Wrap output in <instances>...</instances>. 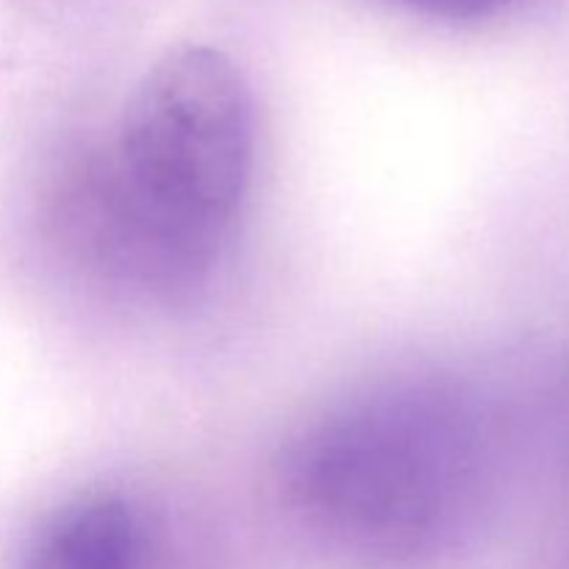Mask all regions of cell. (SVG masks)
<instances>
[{
    "label": "cell",
    "instance_id": "6da1fadb",
    "mask_svg": "<svg viewBox=\"0 0 569 569\" xmlns=\"http://www.w3.org/2000/svg\"><path fill=\"white\" fill-rule=\"evenodd\" d=\"M253 170V103L226 53L183 44L137 83L109 156L76 189V231L120 276L192 283L231 233Z\"/></svg>",
    "mask_w": 569,
    "mask_h": 569
},
{
    "label": "cell",
    "instance_id": "7a4b0ae2",
    "mask_svg": "<svg viewBox=\"0 0 569 569\" xmlns=\"http://www.w3.org/2000/svg\"><path fill=\"white\" fill-rule=\"evenodd\" d=\"M476 433L437 392H389L311 426L283 459L295 515L350 556L403 561L439 542L470 498Z\"/></svg>",
    "mask_w": 569,
    "mask_h": 569
},
{
    "label": "cell",
    "instance_id": "277c9868",
    "mask_svg": "<svg viewBox=\"0 0 569 569\" xmlns=\"http://www.w3.org/2000/svg\"><path fill=\"white\" fill-rule=\"evenodd\" d=\"M398 3L442 20H481L509 6L511 0H398Z\"/></svg>",
    "mask_w": 569,
    "mask_h": 569
},
{
    "label": "cell",
    "instance_id": "3957f363",
    "mask_svg": "<svg viewBox=\"0 0 569 569\" xmlns=\"http://www.w3.org/2000/svg\"><path fill=\"white\" fill-rule=\"evenodd\" d=\"M137 522L122 500L83 498L56 511L33 542L20 569H133Z\"/></svg>",
    "mask_w": 569,
    "mask_h": 569
}]
</instances>
